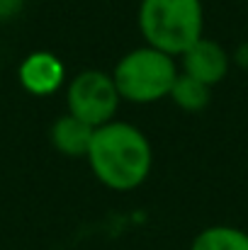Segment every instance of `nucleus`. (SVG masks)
Segmentation results:
<instances>
[{
    "label": "nucleus",
    "instance_id": "nucleus-1",
    "mask_svg": "<svg viewBox=\"0 0 248 250\" xmlns=\"http://www.w3.org/2000/svg\"><path fill=\"white\" fill-rule=\"evenodd\" d=\"M85 161L100 185L112 192H132L154 170V146L139 126L112 119L95 129Z\"/></svg>",
    "mask_w": 248,
    "mask_h": 250
},
{
    "label": "nucleus",
    "instance_id": "nucleus-2",
    "mask_svg": "<svg viewBox=\"0 0 248 250\" xmlns=\"http://www.w3.org/2000/svg\"><path fill=\"white\" fill-rule=\"evenodd\" d=\"M136 24L146 46L180 59L204 37V5L202 0H141Z\"/></svg>",
    "mask_w": 248,
    "mask_h": 250
},
{
    "label": "nucleus",
    "instance_id": "nucleus-3",
    "mask_svg": "<svg viewBox=\"0 0 248 250\" xmlns=\"http://www.w3.org/2000/svg\"><path fill=\"white\" fill-rule=\"evenodd\" d=\"M178 76V59L146 44L127 51L112 71V81L119 90L122 102L132 104H154L165 100Z\"/></svg>",
    "mask_w": 248,
    "mask_h": 250
},
{
    "label": "nucleus",
    "instance_id": "nucleus-4",
    "mask_svg": "<svg viewBox=\"0 0 248 250\" xmlns=\"http://www.w3.org/2000/svg\"><path fill=\"white\" fill-rule=\"evenodd\" d=\"M119 104H122V97L112 81V73H105L97 68H85L66 83L68 114L83 119L92 129L110 124L117 117Z\"/></svg>",
    "mask_w": 248,
    "mask_h": 250
},
{
    "label": "nucleus",
    "instance_id": "nucleus-5",
    "mask_svg": "<svg viewBox=\"0 0 248 250\" xmlns=\"http://www.w3.org/2000/svg\"><path fill=\"white\" fill-rule=\"evenodd\" d=\"M180 73L204 83L207 87L219 85L231 68V54L214 39L202 37L200 42H195L178 61Z\"/></svg>",
    "mask_w": 248,
    "mask_h": 250
},
{
    "label": "nucleus",
    "instance_id": "nucleus-6",
    "mask_svg": "<svg viewBox=\"0 0 248 250\" xmlns=\"http://www.w3.org/2000/svg\"><path fill=\"white\" fill-rule=\"evenodd\" d=\"M17 78L29 95L37 97L54 95L68 83L64 61L51 51H32L29 56H24V61L17 68Z\"/></svg>",
    "mask_w": 248,
    "mask_h": 250
},
{
    "label": "nucleus",
    "instance_id": "nucleus-7",
    "mask_svg": "<svg viewBox=\"0 0 248 250\" xmlns=\"http://www.w3.org/2000/svg\"><path fill=\"white\" fill-rule=\"evenodd\" d=\"M95 129L90 124H85L83 119L73 117V114H61L49 131L51 146L66 156V158H85L90 151V141H92Z\"/></svg>",
    "mask_w": 248,
    "mask_h": 250
},
{
    "label": "nucleus",
    "instance_id": "nucleus-8",
    "mask_svg": "<svg viewBox=\"0 0 248 250\" xmlns=\"http://www.w3.org/2000/svg\"><path fill=\"white\" fill-rule=\"evenodd\" d=\"M190 250H248V231L229 224H214L192 238Z\"/></svg>",
    "mask_w": 248,
    "mask_h": 250
},
{
    "label": "nucleus",
    "instance_id": "nucleus-9",
    "mask_svg": "<svg viewBox=\"0 0 248 250\" xmlns=\"http://www.w3.org/2000/svg\"><path fill=\"white\" fill-rule=\"evenodd\" d=\"M168 97L182 112H202L209 104V100H212V87H207L204 83H200V81L180 73Z\"/></svg>",
    "mask_w": 248,
    "mask_h": 250
},
{
    "label": "nucleus",
    "instance_id": "nucleus-10",
    "mask_svg": "<svg viewBox=\"0 0 248 250\" xmlns=\"http://www.w3.org/2000/svg\"><path fill=\"white\" fill-rule=\"evenodd\" d=\"M24 7V0H0V22L15 20Z\"/></svg>",
    "mask_w": 248,
    "mask_h": 250
},
{
    "label": "nucleus",
    "instance_id": "nucleus-11",
    "mask_svg": "<svg viewBox=\"0 0 248 250\" xmlns=\"http://www.w3.org/2000/svg\"><path fill=\"white\" fill-rule=\"evenodd\" d=\"M231 63H236L239 68H246L248 71V39L244 42V44L236 46V51L231 54Z\"/></svg>",
    "mask_w": 248,
    "mask_h": 250
}]
</instances>
